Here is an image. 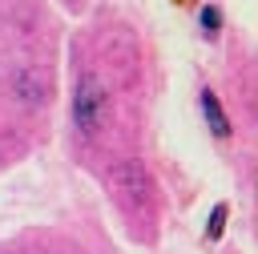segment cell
Listing matches in <instances>:
<instances>
[{"mask_svg": "<svg viewBox=\"0 0 258 254\" xmlns=\"http://www.w3.org/2000/svg\"><path fill=\"white\" fill-rule=\"evenodd\" d=\"M109 89H105V81L101 77H93V73H85L81 81H77V93H73V121H77V129L85 133V137H97V133H105V125H109Z\"/></svg>", "mask_w": 258, "mask_h": 254, "instance_id": "cell-1", "label": "cell"}, {"mask_svg": "<svg viewBox=\"0 0 258 254\" xmlns=\"http://www.w3.org/2000/svg\"><path fill=\"white\" fill-rule=\"evenodd\" d=\"M109 177H113L117 198H121L129 210H149V206H153V185H149V177H145V169H141L137 161H117Z\"/></svg>", "mask_w": 258, "mask_h": 254, "instance_id": "cell-2", "label": "cell"}, {"mask_svg": "<svg viewBox=\"0 0 258 254\" xmlns=\"http://www.w3.org/2000/svg\"><path fill=\"white\" fill-rule=\"evenodd\" d=\"M202 113H206V125H210L218 137H230V117L222 113V105H218V97H214L210 89H202Z\"/></svg>", "mask_w": 258, "mask_h": 254, "instance_id": "cell-3", "label": "cell"}, {"mask_svg": "<svg viewBox=\"0 0 258 254\" xmlns=\"http://www.w3.org/2000/svg\"><path fill=\"white\" fill-rule=\"evenodd\" d=\"M226 214H230V206H226V202H218V206H214V214H210L206 238H222V230H226Z\"/></svg>", "mask_w": 258, "mask_h": 254, "instance_id": "cell-4", "label": "cell"}, {"mask_svg": "<svg viewBox=\"0 0 258 254\" xmlns=\"http://www.w3.org/2000/svg\"><path fill=\"white\" fill-rule=\"evenodd\" d=\"M198 24H202V32H206V36H218V28H222V12L206 4V8H202V16H198Z\"/></svg>", "mask_w": 258, "mask_h": 254, "instance_id": "cell-5", "label": "cell"}]
</instances>
